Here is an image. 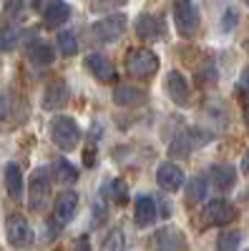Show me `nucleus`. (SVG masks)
Returning <instances> with one entry per match:
<instances>
[{
    "label": "nucleus",
    "instance_id": "1",
    "mask_svg": "<svg viewBox=\"0 0 249 251\" xmlns=\"http://www.w3.org/2000/svg\"><path fill=\"white\" fill-rule=\"evenodd\" d=\"M51 138L60 151H73L81 143V128L76 118L71 116H55L51 121Z\"/></svg>",
    "mask_w": 249,
    "mask_h": 251
},
{
    "label": "nucleus",
    "instance_id": "2",
    "mask_svg": "<svg viewBox=\"0 0 249 251\" xmlns=\"http://www.w3.org/2000/svg\"><path fill=\"white\" fill-rule=\"evenodd\" d=\"M151 251H189V239L176 226H161L149 239Z\"/></svg>",
    "mask_w": 249,
    "mask_h": 251
},
{
    "label": "nucleus",
    "instance_id": "3",
    "mask_svg": "<svg viewBox=\"0 0 249 251\" xmlns=\"http://www.w3.org/2000/svg\"><path fill=\"white\" fill-rule=\"evenodd\" d=\"M126 71L138 80H146L159 71V58L151 48H136L126 58Z\"/></svg>",
    "mask_w": 249,
    "mask_h": 251
},
{
    "label": "nucleus",
    "instance_id": "4",
    "mask_svg": "<svg viewBox=\"0 0 249 251\" xmlns=\"http://www.w3.org/2000/svg\"><path fill=\"white\" fill-rule=\"evenodd\" d=\"M5 239L13 249H28L33 246V226L23 214H10L5 219Z\"/></svg>",
    "mask_w": 249,
    "mask_h": 251
},
{
    "label": "nucleus",
    "instance_id": "5",
    "mask_svg": "<svg viewBox=\"0 0 249 251\" xmlns=\"http://www.w3.org/2000/svg\"><path fill=\"white\" fill-rule=\"evenodd\" d=\"M51 194V174L48 169H35L28 178V203L33 211H40Z\"/></svg>",
    "mask_w": 249,
    "mask_h": 251
},
{
    "label": "nucleus",
    "instance_id": "6",
    "mask_svg": "<svg viewBox=\"0 0 249 251\" xmlns=\"http://www.w3.org/2000/svg\"><path fill=\"white\" fill-rule=\"evenodd\" d=\"M234 219H237V208L224 199H212L201 211V224L204 226H226Z\"/></svg>",
    "mask_w": 249,
    "mask_h": 251
},
{
    "label": "nucleus",
    "instance_id": "7",
    "mask_svg": "<svg viewBox=\"0 0 249 251\" xmlns=\"http://www.w3.org/2000/svg\"><path fill=\"white\" fill-rule=\"evenodd\" d=\"M174 23H176V30L184 38H194L196 35V30H199V13H196L192 0H179V3H176V8H174Z\"/></svg>",
    "mask_w": 249,
    "mask_h": 251
},
{
    "label": "nucleus",
    "instance_id": "8",
    "mask_svg": "<svg viewBox=\"0 0 249 251\" xmlns=\"http://www.w3.org/2000/svg\"><path fill=\"white\" fill-rule=\"evenodd\" d=\"M206 141H212V133L209 131H201V128H189V131H184L181 136L174 138L171 143V156L176 158H184V156H189L194 149H199V146H204Z\"/></svg>",
    "mask_w": 249,
    "mask_h": 251
},
{
    "label": "nucleus",
    "instance_id": "9",
    "mask_svg": "<svg viewBox=\"0 0 249 251\" xmlns=\"http://www.w3.org/2000/svg\"><path fill=\"white\" fill-rule=\"evenodd\" d=\"M123 28H126V18L123 15H109V18H101L91 25V33L98 43H113V40L121 38Z\"/></svg>",
    "mask_w": 249,
    "mask_h": 251
},
{
    "label": "nucleus",
    "instance_id": "10",
    "mask_svg": "<svg viewBox=\"0 0 249 251\" xmlns=\"http://www.w3.org/2000/svg\"><path fill=\"white\" fill-rule=\"evenodd\" d=\"M78 211V194L76 191H63L53 201V221L55 224H68Z\"/></svg>",
    "mask_w": 249,
    "mask_h": 251
},
{
    "label": "nucleus",
    "instance_id": "11",
    "mask_svg": "<svg viewBox=\"0 0 249 251\" xmlns=\"http://www.w3.org/2000/svg\"><path fill=\"white\" fill-rule=\"evenodd\" d=\"M156 183L164 188V191L174 194V191H179V188L184 186V171L179 169L176 163L164 161L159 169H156Z\"/></svg>",
    "mask_w": 249,
    "mask_h": 251
},
{
    "label": "nucleus",
    "instance_id": "12",
    "mask_svg": "<svg viewBox=\"0 0 249 251\" xmlns=\"http://www.w3.org/2000/svg\"><path fill=\"white\" fill-rule=\"evenodd\" d=\"M156 216H159L156 214V201L146 194L136 196V201H134V221H136V226H151L156 221Z\"/></svg>",
    "mask_w": 249,
    "mask_h": 251
},
{
    "label": "nucleus",
    "instance_id": "13",
    "mask_svg": "<svg viewBox=\"0 0 249 251\" xmlns=\"http://www.w3.org/2000/svg\"><path fill=\"white\" fill-rule=\"evenodd\" d=\"M86 68L91 71V75H93L96 80H106V83L116 80V71H113V66H111V60H109L106 55H101V53H91V55L86 58Z\"/></svg>",
    "mask_w": 249,
    "mask_h": 251
},
{
    "label": "nucleus",
    "instance_id": "14",
    "mask_svg": "<svg viewBox=\"0 0 249 251\" xmlns=\"http://www.w3.org/2000/svg\"><path fill=\"white\" fill-rule=\"evenodd\" d=\"M166 93H169L171 100L179 103V106L189 100V83H186V78L179 71H171L169 75H166Z\"/></svg>",
    "mask_w": 249,
    "mask_h": 251
},
{
    "label": "nucleus",
    "instance_id": "15",
    "mask_svg": "<svg viewBox=\"0 0 249 251\" xmlns=\"http://www.w3.org/2000/svg\"><path fill=\"white\" fill-rule=\"evenodd\" d=\"M71 18V5L63 3V0H55V3H51L43 13V20H46V28H60L66 25Z\"/></svg>",
    "mask_w": 249,
    "mask_h": 251
},
{
    "label": "nucleus",
    "instance_id": "16",
    "mask_svg": "<svg viewBox=\"0 0 249 251\" xmlns=\"http://www.w3.org/2000/svg\"><path fill=\"white\" fill-rule=\"evenodd\" d=\"M55 58V50L51 43H46V40H33V43L28 46V60L33 63V66H51Z\"/></svg>",
    "mask_w": 249,
    "mask_h": 251
},
{
    "label": "nucleus",
    "instance_id": "17",
    "mask_svg": "<svg viewBox=\"0 0 249 251\" xmlns=\"http://www.w3.org/2000/svg\"><path fill=\"white\" fill-rule=\"evenodd\" d=\"M3 178H5V191H8V196H10L13 201L23 199V174H20L18 163H8V166H5Z\"/></svg>",
    "mask_w": 249,
    "mask_h": 251
},
{
    "label": "nucleus",
    "instance_id": "18",
    "mask_svg": "<svg viewBox=\"0 0 249 251\" xmlns=\"http://www.w3.org/2000/svg\"><path fill=\"white\" fill-rule=\"evenodd\" d=\"M68 91H66V80H53L43 93V108L46 111H55L58 106H63Z\"/></svg>",
    "mask_w": 249,
    "mask_h": 251
},
{
    "label": "nucleus",
    "instance_id": "19",
    "mask_svg": "<svg viewBox=\"0 0 249 251\" xmlns=\"http://www.w3.org/2000/svg\"><path fill=\"white\" fill-rule=\"evenodd\" d=\"M136 35L141 40H154L161 35V25H159V18L156 15H149V13H143L136 18Z\"/></svg>",
    "mask_w": 249,
    "mask_h": 251
},
{
    "label": "nucleus",
    "instance_id": "20",
    "mask_svg": "<svg viewBox=\"0 0 249 251\" xmlns=\"http://www.w3.org/2000/svg\"><path fill=\"white\" fill-rule=\"evenodd\" d=\"M237 181V171H234V166L229 163H219L212 169V183L219 188V191H229V188L234 186Z\"/></svg>",
    "mask_w": 249,
    "mask_h": 251
},
{
    "label": "nucleus",
    "instance_id": "21",
    "mask_svg": "<svg viewBox=\"0 0 249 251\" xmlns=\"http://www.w3.org/2000/svg\"><path fill=\"white\" fill-rule=\"evenodd\" d=\"M113 100H116V106H136V103L143 100V91H138L134 86H116Z\"/></svg>",
    "mask_w": 249,
    "mask_h": 251
},
{
    "label": "nucleus",
    "instance_id": "22",
    "mask_svg": "<svg viewBox=\"0 0 249 251\" xmlns=\"http://www.w3.org/2000/svg\"><path fill=\"white\" fill-rule=\"evenodd\" d=\"M53 176H55V181H60L63 186H68V183H76L78 169H76L71 161H66V158H55V163H53Z\"/></svg>",
    "mask_w": 249,
    "mask_h": 251
},
{
    "label": "nucleus",
    "instance_id": "23",
    "mask_svg": "<svg viewBox=\"0 0 249 251\" xmlns=\"http://www.w3.org/2000/svg\"><path fill=\"white\" fill-rule=\"evenodd\" d=\"M206 181L201 178V176H194V178H189L186 181V201L189 203H201L204 201V196H206Z\"/></svg>",
    "mask_w": 249,
    "mask_h": 251
},
{
    "label": "nucleus",
    "instance_id": "24",
    "mask_svg": "<svg viewBox=\"0 0 249 251\" xmlns=\"http://www.w3.org/2000/svg\"><path fill=\"white\" fill-rule=\"evenodd\" d=\"M55 43H58V50L63 53L66 58L78 53V38H76L71 30H60V33H58V38H55Z\"/></svg>",
    "mask_w": 249,
    "mask_h": 251
},
{
    "label": "nucleus",
    "instance_id": "25",
    "mask_svg": "<svg viewBox=\"0 0 249 251\" xmlns=\"http://www.w3.org/2000/svg\"><path fill=\"white\" fill-rule=\"evenodd\" d=\"M242 234L239 231H221L217 239V251H239Z\"/></svg>",
    "mask_w": 249,
    "mask_h": 251
},
{
    "label": "nucleus",
    "instance_id": "26",
    "mask_svg": "<svg viewBox=\"0 0 249 251\" xmlns=\"http://www.w3.org/2000/svg\"><path fill=\"white\" fill-rule=\"evenodd\" d=\"M123 246H126V236H123L121 228H113V231H109V236L103 239L101 251H123Z\"/></svg>",
    "mask_w": 249,
    "mask_h": 251
},
{
    "label": "nucleus",
    "instance_id": "27",
    "mask_svg": "<svg viewBox=\"0 0 249 251\" xmlns=\"http://www.w3.org/2000/svg\"><path fill=\"white\" fill-rule=\"evenodd\" d=\"M111 196H113L116 203H126V201H129V186H126V181L116 178V181L111 183Z\"/></svg>",
    "mask_w": 249,
    "mask_h": 251
},
{
    "label": "nucleus",
    "instance_id": "28",
    "mask_svg": "<svg viewBox=\"0 0 249 251\" xmlns=\"http://www.w3.org/2000/svg\"><path fill=\"white\" fill-rule=\"evenodd\" d=\"M18 43V33L13 28H0V50H10Z\"/></svg>",
    "mask_w": 249,
    "mask_h": 251
},
{
    "label": "nucleus",
    "instance_id": "29",
    "mask_svg": "<svg viewBox=\"0 0 249 251\" xmlns=\"http://www.w3.org/2000/svg\"><path fill=\"white\" fill-rule=\"evenodd\" d=\"M91 8L93 10H116V8H123L129 0H91Z\"/></svg>",
    "mask_w": 249,
    "mask_h": 251
},
{
    "label": "nucleus",
    "instance_id": "30",
    "mask_svg": "<svg viewBox=\"0 0 249 251\" xmlns=\"http://www.w3.org/2000/svg\"><path fill=\"white\" fill-rule=\"evenodd\" d=\"M71 251H91V239L83 234V236H78L76 241H73V249Z\"/></svg>",
    "mask_w": 249,
    "mask_h": 251
},
{
    "label": "nucleus",
    "instance_id": "31",
    "mask_svg": "<svg viewBox=\"0 0 249 251\" xmlns=\"http://www.w3.org/2000/svg\"><path fill=\"white\" fill-rule=\"evenodd\" d=\"M234 23H237V13H234V10H229V13H226V18H221V30L229 33V30L234 28Z\"/></svg>",
    "mask_w": 249,
    "mask_h": 251
},
{
    "label": "nucleus",
    "instance_id": "32",
    "mask_svg": "<svg viewBox=\"0 0 249 251\" xmlns=\"http://www.w3.org/2000/svg\"><path fill=\"white\" fill-rule=\"evenodd\" d=\"M5 116H8V98L0 96V121H3Z\"/></svg>",
    "mask_w": 249,
    "mask_h": 251
},
{
    "label": "nucleus",
    "instance_id": "33",
    "mask_svg": "<svg viewBox=\"0 0 249 251\" xmlns=\"http://www.w3.org/2000/svg\"><path fill=\"white\" fill-rule=\"evenodd\" d=\"M239 83H242V88H244V93H249V68L242 73V78H239Z\"/></svg>",
    "mask_w": 249,
    "mask_h": 251
},
{
    "label": "nucleus",
    "instance_id": "34",
    "mask_svg": "<svg viewBox=\"0 0 249 251\" xmlns=\"http://www.w3.org/2000/svg\"><path fill=\"white\" fill-rule=\"evenodd\" d=\"M242 169H244V174H249V151H247L244 158H242Z\"/></svg>",
    "mask_w": 249,
    "mask_h": 251
},
{
    "label": "nucleus",
    "instance_id": "35",
    "mask_svg": "<svg viewBox=\"0 0 249 251\" xmlns=\"http://www.w3.org/2000/svg\"><path fill=\"white\" fill-rule=\"evenodd\" d=\"M244 121H247V126H249V106H247V111H244Z\"/></svg>",
    "mask_w": 249,
    "mask_h": 251
},
{
    "label": "nucleus",
    "instance_id": "36",
    "mask_svg": "<svg viewBox=\"0 0 249 251\" xmlns=\"http://www.w3.org/2000/svg\"><path fill=\"white\" fill-rule=\"evenodd\" d=\"M244 251H249V249H244Z\"/></svg>",
    "mask_w": 249,
    "mask_h": 251
}]
</instances>
